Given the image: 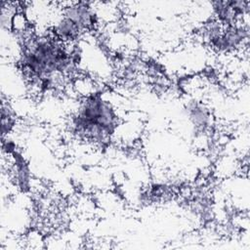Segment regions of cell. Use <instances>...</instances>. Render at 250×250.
Here are the masks:
<instances>
[{"label":"cell","instance_id":"1","mask_svg":"<svg viewBox=\"0 0 250 250\" xmlns=\"http://www.w3.org/2000/svg\"><path fill=\"white\" fill-rule=\"evenodd\" d=\"M189 118L191 122L199 129H204L208 126L210 120V114L208 110L201 104H193L188 108Z\"/></svg>","mask_w":250,"mask_h":250}]
</instances>
